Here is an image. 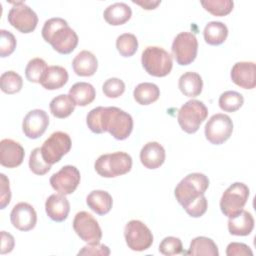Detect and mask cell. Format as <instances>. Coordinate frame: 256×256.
Masks as SVG:
<instances>
[{
	"label": "cell",
	"mask_w": 256,
	"mask_h": 256,
	"mask_svg": "<svg viewBox=\"0 0 256 256\" xmlns=\"http://www.w3.org/2000/svg\"><path fill=\"white\" fill-rule=\"evenodd\" d=\"M165 149L158 142L146 143L140 151V161L147 169H157L165 161Z\"/></svg>",
	"instance_id": "obj_20"
},
{
	"label": "cell",
	"mask_w": 256,
	"mask_h": 256,
	"mask_svg": "<svg viewBox=\"0 0 256 256\" xmlns=\"http://www.w3.org/2000/svg\"><path fill=\"white\" fill-rule=\"evenodd\" d=\"M71 145V138L67 133L56 131L44 141L41 147L42 157L48 164L57 163L70 151Z\"/></svg>",
	"instance_id": "obj_9"
},
{
	"label": "cell",
	"mask_w": 256,
	"mask_h": 256,
	"mask_svg": "<svg viewBox=\"0 0 256 256\" xmlns=\"http://www.w3.org/2000/svg\"><path fill=\"white\" fill-rule=\"evenodd\" d=\"M133 96L138 104L149 105L158 100L160 96V89L154 83H140L135 87L133 91Z\"/></svg>",
	"instance_id": "obj_29"
},
{
	"label": "cell",
	"mask_w": 256,
	"mask_h": 256,
	"mask_svg": "<svg viewBox=\"0 0 256 256\" xmlns=\"http://www.w3.org/2000/svg\"><path fill=\"white\" fill-rule=\"evenodd\" d=\"M48 69L47 63L39 57L31 59L25 68V76L28 81L40 83Z\"/></svg>",
	"instance_id": "obj_32"
},
{
	"label": "cell",
	"mask_w": 256,
	"mask_h": 256,
	"mask_svg": "<svg viewBox=\"0 0 256 256\" xmlns=\"http://www.w3.org/2000/svg\"><path fill=\"white\" fill-rule=\"evenodd\" d=\"M88 128L97 134L109 132L117 140H125L133 130L131 115L118 107H96L86 116Z\"/></svg>",
	"instance_id": "obj_1"
},
{
	"label": "cell",
	"mask_w": 256,
	"mask_h": 256,
	"mask_svg": "<svg viewBox=\"0 0 256 256\" xmlns=\"http://www.w3.org/2000/svg\"><path fill=\"white\" fill-rule=\"evenodd\" d=\"M45 211L55 222L64 221L70 212V203L65 195L57 193L50 195L45 202Z\"/></svg>",
	"instance_id": "obj_19"
},
{
	"label": "cell",
	"mask_w": 256,
	"mask_h": 256,
	"mask_svg": "<svg viewBox=\"0 0 256 256\" xmlns=\"http://www.w3.org/2000/svg\"><path fill=\"white\" fill-rule=\"evenodd\" d=\"M132 2L141 6L143 9H146V10L155 9L161 3V1H135V0H133Z\"/></svg>",
	"instance_id": "obj_45"
},
{
	"label": "cell",
	"mask_w": 256,
	"mask_h": 256,
	"mask_svg": "<svg viewBox=\"0 0 256 256\" xmlns=\"http://www.w3.org/2000/svg\"><path fill=\"white\" fill-rule=\"evenodd\" d=\"M141 63L145 71L155 77L167 76L173 67L172 56L158 46L146 47L141 55Z\"/></svg>",
	"instance_id": "obj_5"
},
{
	"label": "cell",
	"mask_w": 256,
	"mask_h": 256,
	"mask_svg": "<svg viewBox=\"0 0 256 256\" xmlns=\"http://www.w3.org/2000/svg\"><path fill=\"white\" fill-rule=\"evenodd\" d=\"M209 187V179L202 173H190L175 187L174 194L186 213L194 218L201 217L207 211V199L204 196Z\"/></svg>",
	"instance_id": "obj_2"
},
{
	"label": "cell",
	"mask_w": 256,
	"mask_h": 256,
	"mask_svg": "<svg viewBox=\"0 0 256 256\" xmlns=\"http://www.w3.org/2000/svg\"><path fill=\"white\" fill-rule=\"evenodd\" d=\"M67 70L58 65L49 66L40 84L47 90H56L63 87L68 81Z\"/></svg>",
	"instance_id": "obj_25"
},
{
	"label": "cell",
	"mask_w": 256,
	"mask_h": 256,
	"mask_svg": "<svg viewBox=\"0 0 256 256\" xmlns=\"http://www.w3.org/2000/svg\"><path fill=\"white\" fill-rule=\"evenodd\" d=\"M80 172L72 165L63 166L58 172L50 177V184L52 188L60 194H72L80 183Z\"/></svg>",
	"instance_id": "obj_14"
},
{
	"label": "cell",
	"mask_w": 256,
	"mask_h": 256,
	"mask_svg": "<svg viewBox=\"0 0 256 256\" xmlns=\"http://www.w3.org/2000/svg\"><path fill=\"white\" fill-rule=\"evenodd\" d=\"M208 109L199 100H189L183 104L177 114L178 123L183 131L193 134L198 131L201 123L207 118Z\"/></svg>",
	"instance_id": "obj_6"
},
{
	"label": "cell",
	"mask_w": 256,
	"mask_h": 256,
	"mask_svg": "<svg viewBox=\"0 0 256 256\" xmlns=\"http://www.w3.org/2000/svg\"><path fill=\"white\" fill-rule=\"evenodd\" d=\"M25 156L24 148L16 141L5 138L0 142V164L7 168H15L22 164Z\"/></svg>",
	"instance_id": "obj_17"
},
{
	"label": "cell",
	"mask_w": 256,
	"mask_h": 256,
	"mask_svg": "<svg viewBox=\"0 0 256 256\" xmlns=\"http://www.w3.org/2000/svg\"><path fill=\"white\" fill-rule=\"evenodd\" d=\"M15 245V241H14V237L6 232V231H1V254H6V253H10Z\"/></svg>",
	"instance_id": "obj_44"
},
{
	"label": "cell",
	"mask_w": 256,
	"mask_h": 256,
	"mask_svg": "<svg viewBox=\"0 0 256 256\" xmlns=\"http://www.w3.org/2000/svg\"><path fill=\"white\" fill-rule=\"evenodd\" d=\"M233 132L231 118L223 113H217L210 117L205 125V137L213 145H220L226 142Z\"/></svg>",
	"instance_id": "obj_11"
},
{
	"label": "cell",
	"mask_w": 256,
	"mask_h": 256,
	"mask_svg": "<svg viewBox=\"0 0 256 256\" xmlns=\"http://www.w3.org/2000/svg\"><path fill=\"white\" fill-rule=\"evenodd\" d=\"M256 65L254 62L241 61L231 69V80L243 89H253L256 86Z\"/></svg>",
	"instance_id": "obj_18"
},
{
	"label": "cell",
	"mask_w": 256,
	"mask_h": 256,
	"mask_svg": "<svg viewBox=\"0 0 256 256\" xmlns=\"http://www.w3.org/2000/svg\"><path fill=\"white\" fill-rule=\"evenodd\" d=\"M244 103V98L242 94L236 91H225L219 97L218 104L219 107L225 112H235Z\"/></svg>",
	"instance_id": "obj_34"
},
{
	"label": "cell",
	"mask_w": 256,
	"mask_h": 256,
	"mask_svg": "<svg viewBox=\"0 0 256 256\" xmlns=\"http://www.w3.org/2000/svg\"><path fill=\"white\" fill-rule=\"evenodd\" d=\"M203 8L214 16H226L232 10L234 3L231 0H206L200 2Z\"/></svg>",
	"instance_id": "obj_36"
},
{
	"label": "cell",
	"mask_w": 256,
	"mask_h": 256,
	"mask_svg": "<svg viewBox=\"0 0 256 256\" xmlns=\"http://www.w3.org/2000/svg\"><path fill=\"white\" fill-rule=\"evenodd\" d=\"M187 255H209V256H218L219 251L216 243L204 236H199L194 238L191 243L189 250L187 252H183Z\"/></svg>",
	"instance_id": "obj_30"
},
{
	"label": "cell",
	"mask_w": 256,
	"mask_h": 256,
	"mask_svg": "<svg viewBox=\"0 0 256 256\" xmlns=\"http://www.w3.org/2000/svg\"><path fill=\"white\" fill-rule=\"evenodd\" d=\"M254 228V218L251 213L246 210H242L234 218H229L228 220V230L229 233L236 236H247Z\"/></svg>",
	"instance_id": "obj_24"
},
{
	"label": "cell",
	"mask_w": 256,
	"mask_h": 256,
	"mask_svg": "<svg viewBox=\"0 0 256 256\" xmlns=\"http://www.w3.org/2000/svg\"><path fill=\"white\" fill-rule=\"evenodd\" d=\"M11 201V190L9 179L5 174H0V208L4 209Z\"/></svg>",
	"instance_id": "obj_41"
},
{
	"label": "cell",
	"mask_w": 256,
	"mask_h": 256,
	"mask_svg": "<svg viewBox=\"0 0 256 256\" xmlns=\"http://www.w3.org/2000/svg\"><path fill=\"white\" fill-rule=\"evenodd\" d=\"M0 87L6 94L18 93L23 87L22 77L15 71H6L0 77Z\"/></svg>",
	"instance_id": "obj_33"
},
{
	"label": "cell",
	"mask_w": 256,
	"mask_h": 256,
	"mask_svg": "<svg viewBox=\"0 0 256 256\" xmlns=\"http://www.w3.org/2000/svg\"><path fill=\"white\" fill-rule=\"evenodd\" d=\"M8 12V22L21 33H31L38 23V16L32 8L24 2H13Z\"/></svg>",
	"instance_id": "obj_12"
},
{
	"label": "cell",
	"mask_w": 256,
	"mask_h": 256,
	"mask_svg": "<svg viewBox=\"0 0 256 256\" xmlns=\"http://www.w3.org/2000/svg\"><path fill=\"white\" fill-rule=\"evenodd\" d=\"M88 207L98 215L107 214L113 205L112 196L103 190H93L86 197Z\"/></svg>",
	"instance_id": "obj_23"
},
{
	"label": "cell",
	"mask_w": 256,
	"mask_h": 256,
	"mask_svg": "<svg viewBox=\"0 0 256 256\" xmlns=\"http://www.w3.org/2000/svg\"><path fill=\"white\" fill-rule=\"evenodd\" d=\"M96 172L104 178H113L128 173L132 168L131 156L122 151L103 154L95 161Z\"/></svg>",
	"instance_id": "obj_4"
},
{
	"label": "cell",
	"mask_w": 256,
	"mask_h": 256,
	"mask_svg": "<svg viewBox=\"0 0 256 256\" xmlns=\"http://www.w3.org/2000/svg\"><path fill=\"white\" fill-rule=\"evenodd\" d=\"M0 35H1V40H0V56L2 58L10 56L15 48H16V38L15 36L7 30L1 29L0 30Z\"/></svg>",
	"instance_id": "obj_40"
},
{
	"label": "cell",
	"mask_w": 256,
	"mask_h": 256,
	"mask_svg": "<svg viewBox=\"0 0 256 256\" xmlns=\"http://www.w3.org/2000/svg\"><path fill=\"white\" fill-rule=\"evenodd\" d=\"M116 48L121 56L131 57L138 49V40L134 34H121L116 39Z\"/></svg>",
	"instance_id": "obj_35"
},
{
	"label": "cell",
	"mask_w": 256,
	"mask_h": 256,
	"mask_svg": "<svg viewBox=\"0 0 256 256\" xmlns=\"http://www.w3.org/2000/svg\"><path fill=\"white\" fill-rule=\"evenodd\" d=\"M226 254L227 256H252L253 252L250 247L244 243L231 242L227 246Z\"/></svg>",
	"instance_id": "obj_42"
},
{
	"label": "cell",
	"mask_w": 256,
	"mask_h": 256,
	"mask_svg": "<svg viewBox=\"0 0 256 256\" xmlns=\"http://www.w3.org/2000/svg\"><path fill=\"white\" fill-rule=\"evenodd\" d=\"M124 237L128 248L133 251H145L153 243L151 230L140 220H131L125 225Z\"/></svg>",
	"instance_id": "obj_8"
},
{
	"label": "cell",
	"mask_w": 256,
	"mask_h": 256,
	"mask_svg": "<svg viewBox=\"0 0 256 256\" xmlns=\"http://www.w3.org/2000/svg\"><path fill=\"white\" fill-rule=\"evenodd\" d=\"M172 54L176 62L181 66L191 64L198 51V41L192 32H180L173 40Z\"/></svg>",
	"instance_id": "obj_10"
},
{
	"label": "cell",
	"mask_w": 256,
	"mask_h": 256,
	"mask_svg": "<svg viewBox=\"0 0 256 256\" xmlns=\"http://www.w3.org/2000/svg\"><path fill=\"white\" fill-rule=\"evenodd\" d=\"M159 252L166 256L181 254L183 253L182 242L177 237H173V236L165 237L159 245Z\"/></svg>",
	"instance_id": "obj_38"
},
{
	"label": "cell",
	"mask_w": 256,
	"mask_h": 256,
	"mask_svg": "<svg viewBox=\"0 0 256 256\" xmlns=\"http://www.w3.org/2000/svg\"><path fill=\"white\" fill-rule=\"evenodd\" d=\"M103 93L108 98L120 97L125 91V84L119 78H109L102 85Z\"/></svg>",
	"instance_id": "obj_39"
},
{
	"label": "cell",
	"mask_w": 256,
	"mask_h": 256,
	"mask_svg": "<svg viewBox=\"0 0 256 256\" xmlns=\"http://www.w3.org/2000/svg\"><path fill=\"white\" fill-rule=\"evenodd\" d=\"M76 105L87 106L92 103L96 96V91L93 85L87 82H77L69 89L68 94Z\"/></svg>",
	"instance_id": "obj_26"
},
{
	"label": "cell",
	"mask_w": 256,
	"mask_h": 256,
	"mask_svg": "<svg viewBox=\"0 0 256 256\" xmlns=\"http://www.w3.org/2000/svg\"><path fill=\"white\" fill-rule=\"evenodd\" d=\"M132 16L131 8L123 2H116L109 5L103 12L105 21L112 26H119L126 23Z\"/></svg>",
	"instance_id": "obj_22"
},
{
	"label": "cell",
	"mask_w": 256,
	"mask_h": 256,
	"mask_svg": "<svg viewBox=\"0 0 256 256\" xmlns=\"http://www.w3.org/2000/svg\"><path fill=\"white\" fill-rule=\"evenodd\" d=\"M75 106L76 104L74 103V101L69 95L66 94H60L54 97L49 105L52 115L59 119L70 116L74 111Z\"/></svg>",
	"instance_id": "obj_31"
},
{
	"label": "cell",
	"mask_w": 256,
	"mask_h": 256,
	"mask_svg": "<svg viewBox=\"0 0 256 256\" xmlns=\"http://www.w3.org/2000/svg\"><path fill=\"white\" fill-rule=\"evenodd\" d=\"M72 67L76 75L89 77L95 74L98 68L96 56L90 51H80L72 61Z\"/></svg>",
	"instance_id": "obj_21"
},
{
	"label": "cell",
	"mask_w": 256,
	"mask_h": 256,
	"mask_svg": "<svg viewBox=\"0 0 256 256\" xmlns=\"http://www.w3.org/2000/svg\"><path fill=\"white\" fill-rule=\"evenodd\" d=\"M29 168L36 175H44L51 169V164H48L42 157L41 148L32 150L29 157Z\"/></svg>",
	"instance_id": "obj_37"
},
{
	"label": "cell",
	"mask_w": 256,
	"mask_h": 256,
	"mask_svg": "<svg viewBox=\"0 0 256 256\" xmlns=\"http://www.w3.org/2000/svg\"><path fill=\"white\" fill-rule=\"evenodd\" d=\"M49 125L48 114L42 109L29 111L23 119L22 130L29 139H37L44 134Z\"/></svg>",
	"instance_id": "obj_15"
},
{
	"label": "cell",
	"mask_w": 256,
	"mask_h": 256,
	"mask_svg": "<svg viewBox=\"0 0 256 256\" xmlns=\"http://www.w3.org/2000/svg\"><path fill=\"white\" fill-rule=\"evenodd\" d=\"M10 220L16 229L29 231L36 225L37 214L32 205L26 202H19L13 207L10 213Z\"/></svg>",
	"instance_id": "obj_16"
},
{
	"label": "cell",
	"mask_w": 256,
	"mask_h": 256,
	"mask_svg": "<svg viewBox=\"0 0 256 256\" xmlns=\"http://www.w3.org/2000/svg\"><path fill=\"white\" fill-rule=\"evenodd\" d=\"M178 87L185 96L196 97L202 92L203 81L198 73L189 71L180 76Z\"/></svg>",
	"instance_id": "obj_27"
},
{
	"label": "cell",
	"mask_w": 256,
	"mask_h": 256,
	"mask_svg": "<svg viewBox=\"0 0 256 256\" xmlns=\"http://www.w3.org/2000/svg\"><path fill=\"white\" fill-rule=\"evenodd\" d=\"M73 229L80 239L88 244L99 243L102 238V230L97 220L86 211H80L75 215Z\"/></svg>",
	"instance_id": "obj_13"
},
{
	"label": "cell",
	"mask_w": 256,
	"mask_h": 256,
	"mask_svg": "<svg viewBox=\"0 0 256 256\" xmlns=\"http://www.w3.org/2000/svg\"><path fill=\"white\" fill-rule=\"evenodd\" d=\"M249 197V188L242 182H235L223 193L220 209L228 218H234L241 213Z\"/></svg>",
	"instance_id": "obj_7"
},
{
	"label": "cell",
	"mask_w": 256,
	"mask_h": 256,
	"mask_svg": "<svg viewBox=\"0 0 256 256\" xmlns=\"http://www.w3.org/2000/svg\"><path fill=\"white\" fill-rule=\"evenodd\" d=\"M203 35L207 44L217 46L226 40L228 36V28L220 21H211L206 24Z\"/></svg>",
	"instance_id": "obj_28"
},
{
	"label": "cell",
	"mask_w": 256,
	"mask_h": 256,
	"mask_svg": "<svg viewBox=\"0 0 256 256\" xmlns=\"http://www.w3.org/2000/svg\"><path fill=\"white\" fill-rule=\"evenodd\" d=\"M41 34L43 39L60 54L71 53L78 44V35L63 18L54 17L46 20Z\"/></svg>",
	"instance_id": "obj_3"
},
{
	"label": "cell",
	"mask_w": 256,
	"mask_h": 256,
	"mask_svg": "<svg viewBox=\"0 0 256 256\" xmlns=\"http://www.w3.org/2000/svg\"><path fill=\"white\" fill-rule=\"evenodd\" d=\"M110 254V249L104 245L99 243L96 244H88L84 246L79 252L78 255H103L107 256Z\"/></svg>",
	"instance_id": "obj_43"
}]
</instances>
